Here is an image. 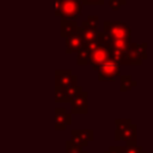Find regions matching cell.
I'll list each match as a JSON object with an SVG mask.
<instances>
[{"label":"cell","mask_w":153,"mask_h":153,"mask_svg":"<svg viewBox=\"0 0 153 153\" xmlns=\"http://www.w3.org/2000/svg\"><path fill=\"white\" fill-rule=\"evenodd\" d=\"M147 47H148L147 42H143V43L131 42L129 45V49L122 54L120 60V66H123V65L140 66L142 63V60H146L148 57Z\"/></svg>","instance_id":"1"},{"label":"cell","mask_w":153,"mask_h":153,"mask_svg":"<svg viewBox=\"0 0 153 153\" xmlns=\"http://www.w3.org/2000/svg\"><path fill=\"white\" fill-rule=\"evenodd\" d=\"M104 30L102 31L106 38L110 39H123L131 38V29L121 20H104Z\"/></svg>","instance_id":"2"},{"label":"cell","mask_w":153,"mask_h":153,"mask_svg":"<svg viewBox=\"0 0 153 153\" xmlns=\"http://www.w3.org/2000/svg\"><path fill=\"white\" fill-rule=\"evenodd\" d=\"M82 14V4L80 0H61L60 7L55 11V16L65 20L76 22V18Z\"/></svg>","instance_id":"3"},{"label":"cell","mask_w":153,"mask_h":153,"mask_svg":"<svg viewBox=\"0 0 153 153\" xmlns=\"http://www.w3.org/2000/svg\"><path fill=\"white\" fill-rule=\"evenodd\" d=\"M106 61H109V50L105 45L97 41L96 47L88 54V63L92 66L94 71H97L98 67L105 63Z\"/></svg>","instance_id":"4"},{"label":"cell","mask_w":153,"mask_h":153,"mask_svg":"<svg viewBox=\"0 0 153 153\" xmlns=\"http://www.w3.org/2000/svg\"><path fill=\"white\" fill-rule=\"evenodd\" d=\"M121 66L112 61H106L102 66L98 67V80L99 81H115L117 76L121 75L120 72Z\"/></svg>","instance_id":"5"},{"label":"cell","mask_w":153,"mask_h":153,"mask_svg":"<svg viewBox=\"0 0 153 153\" xmlns=\"http://www.w3.org/2000/svg\"><path fill=\"white\" fill-rule=\"evenodd\" d=\"M82 88L80 86H78V75L72 74V79H71V84L62 91L60 92H55V100L59 103H66L69 102L74 98V96H76L79 92H81Z\"/></svg>","instance_id":"6"},{"label":"cell","mask_w":153,"mask_h":153,"mask_svg":"<svg viewBox=\"0 0 153 153\" xmlns=\"http://www.w3.org/2000/svg\"><path fill=\"white\" fill-rule=\"evenodd\" d=\"M72 69H56L55 71V92L65 90L72 79Z\"/></svg>","instance_id":"7"},{"label":"cell","mask_w":153,"mask_h":153,"mask_svg":"<svg viewBox=\"0 0 153 153\" xmlns=\"http://www.w3.org/2000/svg\"><path fill=\"white\" fill-rule=\"evenodd\" d=\"M87 96L88 93L85 91H81L74 96V98L71 100L73 114H87Z\"/></svg>","instance_id":"8"},{"label":"cell","mask_w":153,"mask_h":153,"mask_svg":"<svg viewBox=\"0 0 153 153\" xmlns=\"http://www.w3.org/2000/svg\"><path fill=\"white\" fill-rule=\"evenodd\" d=\"M80 31H81V26H79L76 22L60 19V36L61 37L66 38Z\"/></svg>","instance_id":"9"},{"label":"cell","mask_w":153,"mask_h":153,"mask_svg":"<svg viewBox=\"0 0 153 153\" xmlns=\"http://www.w3.org/2000/svg\"><path fill=\"white\" fill-rule=\"evenodd\" d=\"M55 120H56V123H55V128L56 129H65L68 124H71V114H68L66 111L65 108H56L55 109Z\"/></svg>","instance_id":"10"},{"label":"cell","mask_w":153,"mask_h":153,"mask_svg":"<svg viewBox=\"0 0 153 153\" xmlns=\"http://www.w3.org/2000/svg\"><path fill=\"white\" fill-rule=\"evenodd\" d=\"M82 45L80 32H76L69 37H66V54L78 53Z\"/></svg>","instance_id":"11"},{"label":"cell","mask_w":153,"mask_h":153,"mask_svg":"<svg viewBox=\"0 0 153 153\" xmlns=\"http://www.w3.org/2000/svg\"><path fill=\"white\" fill-rule=\"evenodd\" d=\"M97 42L92 43H82L80 50L76 53V63L79 66H86L88 63V54L96 47Z\"/></svg>","instance_id":"12"},{"label":"cell","mask_w":153,"mask_h":153,"mask_svg":"<svg viewBox=\"0 0 153 153\" xmlns=\"http://www.w3.org/2000/svg\"><path fill=\"white\" fill-rule=\"evenodd\" d=\"M98 30L94 29H90V27H81L80 31V37L82 43H92V42H97L98 38Z\"/></svg>","instance_id":"13"},{"label":"cell","mask_w":153,"mask_h":153,"mask_svg":"<svg viewBox=\"0 0 153 153\" xmlns=\"http://www.w3.org/2000/svg\"><path fill=\"white\" fill-rule=\"evenodd\" d=\"M120 81H121V92H124V91H129L131 90L133 87L136 86V81L131 78V75H120Z\"/></svg>","instance_id":"14"},{"label":"cell","mask_w":153,"mask_h":153,"mask_svg":"<svg viewBox=\"0 0 153 153\" xmlns=\"http://www.w3.org/2000/svg\"><path fill=\"white\" fill-rule=\"evenodd\" d=\"M98 22H99V17H98V16L90 14V16H87L86 20H82V22H81V27H90V29L97 30V27H98Z\"/></svg>","instance_id":"15"},{"label":"cell","mask_w":153,"mask_h":153,"mask_svg":"<svg viewBox=\"0 0 153 153\" xmlns=\"http://www.w3.org/2000/svg\"><path fill=\"white\" fill-rule=\"evenodd\" d=\"M124 5H127V0H109V6L114 11L120 10Z\"/></svg>","instance_id":"16"},{"label":"cell","mask_w":153,"mask_h":153,"mask_svg":"<svg viewBox=\"0 0 153 153\" xmlns=\"http://www.w3.org/2000/svg\"><path fill=\"white\" fill-rule=\"evenodd\" d=\"M82 5H103L104 0H80Z\"/></svg>","instance_id":"17"}]
</instances>
